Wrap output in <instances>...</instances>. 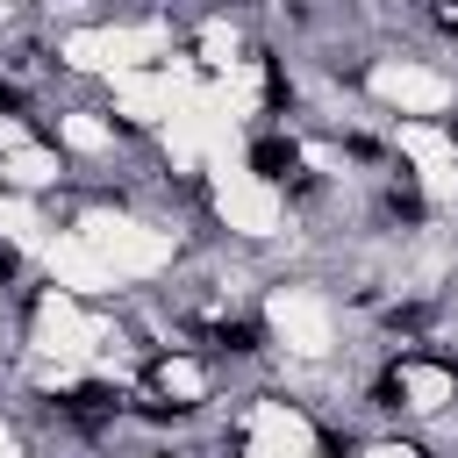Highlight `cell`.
<instances>
[{
    "label": "cell",
    "instance_id": "obj_1",
    "mask_svg": "<svg viewBox=\"0 0 458 458\" xmlns=\"http://www.w3.org/2000/svg\"><path fill=\"white\" fill-rule=\"evenodd\" d=\"M136 458H172V451H136Z\"/></svg>",
    "mask_w": 458,
    "mask_h": 458
}]
</instances>
